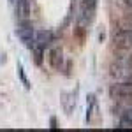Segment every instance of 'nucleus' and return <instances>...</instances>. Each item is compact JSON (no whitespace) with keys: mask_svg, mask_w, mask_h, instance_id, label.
<instances>
[{"mask_svg":"<svg viewBox=\"0 0 132 132\" xmlns=\"http://www.w3.org/2000/svg\"><path fill=\"white\" fill-rule=\"evenodd\" d=\"M16 34H18V37H20L28 48H34V46H35V42H34L35 41V32H34V28L28 25V21H21V25H20V28L16 30Z\"/></svg>","mask_w":132,"mask_h":132,"instance_id":"f257e3e1","label":"nucleus"},{"mask_svg":"<svg viewBox=\"0 0 132 132\" xmlns=\"http://www.w3.org/2000/svg\"><path fill=\"white\" fill-rule=\"evenodd\" d=\"M120 127H122V129H129V127H132V108L123 114L122 122H120Z\"/></svg>","mask_w":132,"mask_h":132,"instance_id":"423d86ee","label":"nucleus"},{"mask_svg":"<svg viewBox=\"0 0 132 132\" xmlns=\"http://www.w3.org/2000/svg\"><path fill=\"white\" fill-rule=\"evenodd\" d=\"M11 2H16V0H11Z\"/></svg>","mask_w":132,"mask_h":132,"instance_id":"1a4fd4ad","label":"nucleus"},{"mask_svg":"<svg viewBox=\"0 0 132 132\" xmlns=\"http://www.w3.org/2000/svg\"><path fill=\"white\" fill-rule=\"evenodd\" d=\"M58 60L62 62V51L60 50H53V51H51V65H53L55 69H58V67H60Z\"/></svg>","mask_w":132,"mask_h":132,"instance_id":"0eeeda50","label":"nucleus"},{"mask_svg":"<svg viewBox=\"0 0 132 132\" xmlns=\"http://www.w3.org/2000/svg\"><path fill=\"white\" fill-rule=\"evenodd\" d=\"M14 4H16V18L20 21H28L32 12L30 0H16Z\"/></svg>","mask_w":132,"mask_h":132,"instance_id":"f03ea898","label":"nucleus"},{"mask_svg":"<svg viewBox=\"0 0 132 132\" xmlns=\"http://www.w3.org/2000/svg\"><path fill=\"white\" fill-rule=\"evenodd\" d=\"M125 2H127V4H130V5H132V0H125Z\"/></svg>","mask_w":132,"mask_h":132,"instance_id":"6e6552de","label":"nucleus"},{"mask_svg":"<svg viewBox=\"0 0 132 132\" xmlns=\"http://www.w3.org/2000/svg\"><path fill=\"white\" fill-rule=\"evenodd\" d=\"M114 39L120 42V44H123V46H132V30L122 32V34H118Z\"/></svg>","mask_w":132,"mask_h":132,"instance_id":"39448f33","label":"nucleus"},{"mask_svg":"<svg viewBox=\"0 0 132 132\" xmlns=\"http://www.w3.org/2000/svg\"><path fill=\"white\" fill-rule=\"evenodd\" d=\"M51 39H53V35H51V32H48V30H42V32H37L35 34V46L37 48H46L48 44L51 42Z\"/></svg>","mask_w":132,"mask_h":132,"instance_id":"20e7f679","label":"nucleus"},{"mask_svg":"<svg viewBox=\"0 0 132 132\" xmlns=\"http://www.w3.org/2000/svg\"><path fill=\"white\" fill-rule=\"evenodd\" d=\"M111 93L114 97H120V99H125V97H130L132 95V85L129 83H120V85H114L111 88Z\"/></svg>","mask_w":132,"mask_h":132,"instance_id":"7ed1b4c3","label":"nucleus"}]
</instances>
